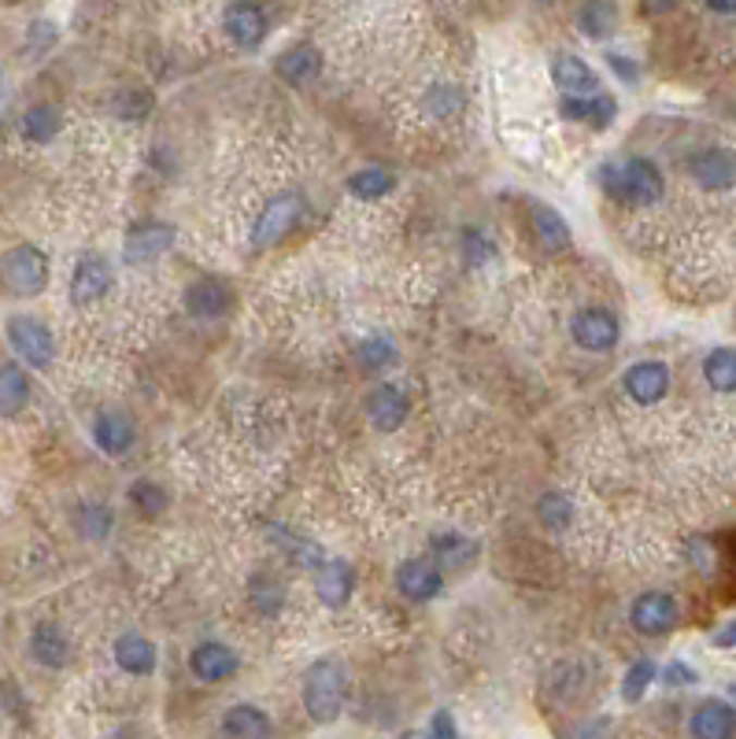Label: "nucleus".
<instances>
[{
  "label": "nucleus",
  "instance_id": "nucleus-2",
  "mask_svg": "<svg viewBox=\"0 0 736 739\" xmlns=\"http://www.w3.org/2000/svg\"><path fill=\"white\" fill-rule=\"evenodd\" d=\"M304 710L311 714V722H333L344 706V695H348V680H344V669L333 658L315 662L311 669L304 673Z\"/></svg>",
  "mask_w": 736,
  "mask_h": 739
},
{
  "label": "nucleus",
  "instance_id": "nucleus-20",
  "mask_svg": "<svg viewBox=\"0 0 736 739\" xmlns=\"http://www.w3.org/2000/svg\"><path fill=\"white\" fill-rule=\"evenodd\" d=\"M93 436H97V447L108 455H123L130 444H134V426H130L126 415H100L97 426H93Z\"/></svg>",
  "mask_w": 736,
  "mask_h": 739
},
{
  "label": "nucleus",
  "instance_id": "nucleus-22",
  "mask_svg": "<svg viewBox=\"0 0 736 739\" xmlns=\"http://www.w3.org/2000/svg\"><path fill=\"white\" fill-rule=\"evenodd\" d=\"M30 404V378L19 367H0V418H15Z\"/></svg>",
  "mask_w": 736,
  "mask_h": 739
},
{
  "label": "nucleus",
  "instance_id": "nucleus-26",
  "mask_svg": "<svg viewBox=\"0 0 736 739\" xmlns=\"http://www.w3.org/2000/svg\"><path fill=\"white\" fill-rule=\"evenodd\" d=\"M533 230H537V241L548 251H563L566 245H571V226L563 222V214L544 208V204H537L533 208Z\"/></svg>",
  "mask_w": 736,
  "mask_h": 739
},
{
  "label": "nucleus",
  "instance_id": "nucleus-27",
  "mask_svg": "<svg viewBox=\"0 0 736 739\" xmlns=\"http://www.w3.org/2000/svg\"><path fill=\"white\" fill-rule=\"evenodd\" d=\"M278 74H282L285 82H293V86H300L311 74H319V52H315L311 45H296V49H289L282 60H278Z\"/></svg>",
  "mask_w": 736,
  "mask_h": 739
},
{
  "label": "nucleus",
  "instance_id": "nucleus-4",
  "mask_svg": "<svg viewBox=\"0 0 736 739\" xmlns=\"http://www.w3.org/2000/svg\"><path fill=\"white\" fill-rule=\"evenodd\" d=\"M300 211H304V204L296 193H282V196H274V200H267V208L259 211V219H256V230H252V248L278 245V241L296 226Z\"/></svg>",
  "mask_w": 736,
  "mask_h": 739
},
{
  "label": "nucleus",
  "instance_id": "nucleus-8",
  "mask_svg": "<svg viewBox=\"0 0 736 739\" xmlns=\"http://www.w3.org/2000/svg\"><path fill=\"white\" fill-rule=\"evenodd\" d=\"M222 23H226L230 41L241 45V49H256L267 37V12L259 4H252V0H234Z\"/></svg>",
  "mask_w": 736,
  "mask_h": 739
},
{
  "label": "nucleus",
  "instance_id": "nucleus-40",
  "mask_svg": "<svg viewBox=\"0 0 736 739\" xmlns=\"http://www.w3.org/2000/svg\"><path fill=\"white\" fill-rule=\"evenodd\" d=\"M252 592H256V603L263 606L267 614H274L278 611V584H270V581H256V588H252Z\"/></svg>",
  "mask_w": 736,
  "mask_h": 739
},
{
  "label": "nucleus",
  "instance_id": "nucleus-11",
  "mask_svg": "<svg viewBox=\"0 0 736 739\" xmlns=\"http://www.w3.org/2000/svg\"><path fill=\"white\" fill-rule=\"evenodd\" d=\"M559 111H563V119H571V123L608 126L618 104H614V97H608V93H566Z\"/></svg>",
  "mask_w": 736,
  "mask_h": 739
},
{
  "label": "nucleus",
  "instance_id": "nucleus-10",
  "mask_svg": "<svg viewBox=\"0 0 736 739\" xmlns=\"http://www.w3.org/2000/svg\"><path fill=\"white\" fill-rule=\"evenodd\" d=\"M171 245H174V226H167V222H145V226H137L126 237L123 259L126 263H148V259L163 256Z\"/></svg>",
  "mask_w": 736,
  "mask_h": 739
},
{
  "label": "nucleus",
  "instance_id": "nucleus-43",
  "mask_svg": "<svg viewBox=\"0 0 736 739\" xmlns=\"http://www.w3.org/2000/svg\"><path fill=\"white\" fill-rule=\"evenodd\" d=\"M433 736H455V725H452V717L449 714H437L433 717V728H430Z\"/></svg>",
  "mask_w": 736,
  "mask_h": 739
},
{
  "label": "nucleus",
  "instance_id": "nucleus-5",
  "mask_svg": "<svg viewBox=\"0 0 736 739\" xmlns=\"http://www.w3.org/2000/svg\"><path fill=\"white\" fill-rule=\"evenodd\" d=\"M8 341L19 352V359H26L37 370L52 362V333L37 318H8Z\"/></svg>",
  "mask_w": 736,
  "mask_h": 739
},
{
  "label": "nucleus",
  "instance_id": "nucleus-21",
  "mask_svg": "<svg viewBox=\"0 0 736 739\" xmlns=\"http://www.w3.org/2000/svg\"><path fill=\"white\" fill-rule=\"evenodd\" d=\"M315 588H319V599L326 606H344L352 595V588H356V577H352V566L344 563H326L319 569V581H315Z\"/></svg>",
  "mask_w": 736,
  "mask_h": 739
},
{
  "label": "nucleus",
  "instance_id": "nucleus-15",
  "mask_svg": "<svg viewBox=\"0 0 736 739\" xmlns=\"http://www.w3.org/2000/svg\"><path fill=\"white\" fill-rule=\"evenodd\" d=\"M367 415L381 433H393V429L404 426L407 418V396L396 385H381L367 404Z\"/></svg>",
  "mask_w": 736,
  "mask_h": 739
},
{
  "label": "nucleus",
  "instance_id": "nucleus-7",
  "mask_svg": "<svg viewBox=\"0 0 736 739\" xmlns=\"http://www.w3.org/2000/svg\"><path fill=\"white\" fill-rule=\"evenodd\" d=\"M629 621H633V629L645 636H663L677 625V603L666 592H648L633 603Z\"/></svg>",
  "mask_w": 736,
  "mask_h": 739
},
{
  "label": "nucleus",
  "instance_id": "nucleus-39",
  "mask_svg": "<svg viewBox=\"0 0 736 739\" xmlns=\"http://www.w3.org/2000/svg\"><path fill=\"white\" fill-rule=\"evenodd\" d=\"M696 669L692 666H685V662H670L666 666V685H674V688H688V685H696Z\"/></svg>",
  "mask_w": 736,
  "mask_h": 739
},
{
  "label": "nucleus",
  "instance_id": "nucleus-31",
  "mask_svg": "<svg viewBox=\"0 0 736 739\" xmlns=\"http://www.w3.org/2000/svg\"><path fill=\"white\" fill-rule=\"evenodd\" d=\"M23 134L30 137V141H37V145L52 141V137L60 134V111L49 108V104L30 108V111H26V119H23Z\"/></svg>",
  "mask_w": 736,
  "mask_h": 739
},
{
  "label": "nucleus",
  "instance_id": "nucleus-41",
  "mask_svg": "<svg viewBox=\"0 0 736 739\" xmlns=\"http://www.w3.org/2000/svg\"><path fill=\"white\" fill-rule=\"evenodd\" d=\"M711 640H714V648H736V621L722 625V629L714 632Z\"/></svg>",
  "mask_w": 736,
  "mask_h": 739
},
{
  "label": "nucleus",
  "instance_id": "nucleus-29",
  "mask_svg": "<svg viewBox=\"0 0 736 739\" xmlns=\"http://www.w3.org/2000/svg\"><path fill=\"white\" fill-rule=\"evenodd\" d=\"M222 732L226 736H270V722L263 710H256V706H234V710H226V717H222Z\"/></svg>",
  "mask_w": 736,
  "mask_h": 739
},
{
  "label": "nucleus",
  "instance_id": "nucleus-18",
  "mask_svg": "<svg viewBox=\"0 0 736 739\" xmlns=\"http://www.w3.org/2000/svg\"><path fill=\"white\" fill-rule=\"evenodd\" d=\"M736 732V710L729 703H719V699H711V703H703L700 710L692 714V736L700 739H725Z\"/></svg>",
  "mask_w": 736,
  "mask_h": 739
},
{
  "label": "nucleus",
  "instance_id": "nucleus-13",
  "mask_svg": "<svg viewBox=\"0 0 736 739\" xmlns=\"http://www.w3.org/2000/svg\"><path fill=\"white\" fill-rule=\"evenodd\" d=\"M626 392L637 404H659L670 389V370L663 362H637V367L626 370Z\"/></svg>",
  "mask_w": 736,
  "mask_h": 739
},
{
  "label": "nucleus",
  "instance_id": "nucleus-44",
  "mask_svg": "<svg viewBox=\"0 0 736 739\" xmlns=\"http://www.w3.org/2000/svg\"><path fill=\"white\" fill-rule=\"evenodd\" d=\"M608 63H611V67L618 71V74H622V78H626V82H633V78H637V71L629 67V60H626V56H611Z\"/></svg>",
  "mask_w": 736,
  "mask_h": 739
},
{
  "label": "nucleus",
  "instance_id": "nucleus-45",
  "mask_svg": "<svg viewBox=\"0 0 736 739\" xmlns=\"http://www.w3.org/2000/svg\"><path fill=\"white\" fill-rule=\"evenodd\" d=\"M707 8L719 15H733L736 12V0H707Z\"/></svg>",
  "mask_w": 736,
  "mask_h": 739
},
{
  "label": "nucleus",
  "instance_id": "nucleus-33",
  "mask_svg": "<svg viewBox=\"0 0 736 739\" xmlns=\"http://www.w3.org/2000/svg\"><path fill=\"white\" fill-rule=\"evenodd\" d=\"M359 359L367 370H385V367H393L396 348H393V341H385V336H370V341H363Z\"/></svg>",
  "mask_w": 736,
  "mask_h": 739
},
{
  "label": "nucleus",
  "instance_id": "nucleus-46",
  "mask_svg": "<svg viewBox=\"0 0 736 739\" xmlns=\"http://www.w3.org/2000/svg\"><path fill=\"white\" fill-rule=\"evenodd\" d=\"M729 695H733V699H736V685H733V688H729Z\"/></svg>",
  "mask_w": 736,
  "mask_h": 739
},
{
  "label": "nucleus",
  "instance_id": "nucleus-24",
  "mask_svg": "<svg viewBox=\"0 0 736 739\" xmlns=\"http://www.w3.org/2000/svg\"><path fill=\"white\" fill-rule=\"evenodd\" d=\"M115 662L126 673H137V677H145V673L156 669V648L145 640V636L130 632V636H123V640L115 643Z\"/></svg>",
  "mask_w": 736,
  "mask_h": 739
},
{
  "label": "nucleus",
  "instance_id": "nucleus-3",
  "mask_svg": "<svg viewBox=\"0 0 736 739\" xmlns=\"http://www.w3.org/2000/svg\"><path fill=\"white\" fill-rule=\"evenodd\" d=\"M0 285L12 296H37L49 285V256L34 245H19L0 259Z\"/></svg>",
  "mask_w": 736,
  "mask_h": 739
},
{
  "label": "nucleus",
  "instance_id": "nucleus-38",
  "mask_svg": "<svg viewBox=\"0 0 736 739\" xmlns=\"http://www.w3.org/2000/svg\"><path fill=\"white\" fill-rule=\"evenodd\" d=\"M82 526H86L89 537H105L111 529V510H105L100 503H86V510H82Z\"/></svg>",
  "mask_w": 736,
  "mask_h": 739
},
{
  "label": "nucleus",
  "instance_id": "nucleus-35",
  "mask_svg": "<svg viewBox=\"0 0 736 739\" xmlns=\"http://www.w3.org/2000/svg\"><path fill=\"white\" fill-rule=\"evenodd\" d=\"M571 518H574V510L563 495H544V500H540V521H544L548 529H566Z\"/></svg>",
  "mask_w": 736,
  "mask_h": 739
},
{
  "label": "nucleus",
  "instance_id": "nucleus-32",
  "mask_svg": "<svg viewBox=\"0 0 736 739\" xmlns=\"http://www.w3.org/2000/svg\"><path fill=\"white\" fill-rule=\"evenodd\" d=\"M430 551H433V558L437 563H444V566H459L463 558H474V547L470 540H463V537H455V532H444V537H437L433 544H430Z\"/></svg>",
  "mask_w": 736,
  "mask_h": 739
},
{
  "label": "nucleus",
  "instance_id": "nucleus-42",
  "mask_svg": "<svg viewBox=\"0 0 736 739\" xmlns=\"http://www.w3.org/2000/svg\"><path fill=\"white\" fill-rule=\"evenodd\" d=\"M640 4H645L648 15H666V12H674L682 0H640Z\"/></svg>",
  "mask_w": 736,
  "mask_h": 739
},
{
  "label": "nucleus",
  "instance_id": "nucleus-36",
  "mask_svg": "<svg viewBox=\"0 0 736 739\" xmlns=\"http://www.w3.org/2000/svg\"><path fill=\"white\" fill-rule=\"evenodd\" d=\"M130 500H134L145 514H160L167 507V492L160 489V484H152V481L134 484V489H130Z\"/></svg>",
  "mask_w": 736,
  "mask_h": 739
},
{
  "label": "nucleus",
  "instance_id": "nucleus-14",
  "mask_svg": "<svg viewBox=\"0 0 736 739\" xmlns=\"http://www.w3.org/2000/svg\"><path fill=\"white\" fill-rule=\"evenodd\" d=\"M552 82L563 93H596V89H600V82H596V71L581 60V56H574V52H559L555 60H552Z\"/></svg>",
  "mask_w": 736,
  "mask_h": 739
},
{
  "label": "nucleus",
  "instance_id": "nucleus-25",
  "mask_svg": "<svg viewBox=\"0 0 736 739\" xmlns=\"http://www.w3.org/2000/svg\"><path fill=\"white\" fill-rule=\"evenodd\" d=\"M614 23H618V8H614V0H585L581 12H577V26H581V34L589 37H608L614 30Z\"/></svg>",
  "mask_w": 736,
  "mask_h": 739
},
{
  "label": "nucleus",
  "instance_id": "nucleus-16",
  "mask_svg": "<svg viewBox=\"0 0 736 739\" xmlns=\"http://www.w3.org/2000/svg\"><path fill=\"white\" fill-rule=\"evenodd\" d=\"M185 307L197 318H219L230 307V288L216 282V278H200L197 285L185 288Z\"/></svg>",
  "mask_w": 736,
  "mask_h": 739
},
{
  "label": "nucleus",
  "instance_id": "nucleus-37",
  "mask_svg": "<svg viewBox=\"0 0 736 739\" xmlns=\"http://www.w3.org/2000/svg\"><path fill=\"white\" fill-rule=\"evenodd\" d=\"M463 251H467V263L470 267H481L492 256V245L486 241V233L467 230V233H463Z\"/></svg>",
  "mask_w": 736,
  "mask_h": 739
},
{
  "label": "nucleus",
  "instance_id": "nucleus-1",
  "mask_svg": "<svg viewBox=\"0 0 736 739\" xmlns=\"http://www.w3.org/2000/svg\"><path fill=\"white\" fill-rule=\"evenodd\" d=\"M603 189H608L614 200L622 204H637V208H648L663 196V174L651 159H629V163L618 167H603Z\"/></svg>",
  "mask_w": 736,
  "mask_h": 739
},
{
  "label": "nucleus",
  "instance_id": "nucleus-6",
  "mask_svg": "<svg viewBox=\"0 0 736 739\" xmlns=\"http://www.w3.org/2000/svg\"><path fill=\"white\" fill-rule=\"evenodd\" d=\"M574 341L581 344L585 352H608L618 344V318L603 307H585V311L574 315Z\"/></svg>",
  "mask_w": 736,
  "mask_h": 739
},
{
  "label": "nucleus",
  "instance_id": "nucleus-34",
  "mask_svg": "<svg viewBox=\"0 0 736 739\" xmlns=\"http://www.w3.org/2000/svg\"><path fill=\"white\" fill-rule=\"evenodd\" d=\"M651 680H655V662H648V658L637 662V666L626 673V680H622V699H626V703H637V699L648 691Z\"/></svg>",
  "mask_w": 736,
  "mask_h": 739
},
{
  "label": "nucleus",
  "instance_id": "nucleus-23",
  "mask_svg": "<svg viewBox=\"0 0 736 739\" xmlns=\"http://www.w3.org/2000/svg\"><path fill=\"white\" fill-rule=\"evenodd\" d=\"M30 654L41 666H52V669H60V666H68V636H63L56 625H37L34 636H30Z\"/></svg>",
  "mask_w": 736,
  "mask_h": 739
},
{
  "label": "nucleus",
  "instance_id": "nucleus-9",
  "mask_svg": "<svg viewBox=\"0 0 736 739\" xmlns=\"http://www.w3.org/2000/svg\"><path fill=\"white\" fill-rule=\"evenodd\" d=\"M688 174L703 185V189H729L736 182V156L729 148H703L688 159Z\"/></svg>",
  "mask_w": 736,
  "mask_h": 739
},
{
  "label": "nucleus",
  "instance_id": "nucleus-28",
  "mask_svg": "<svg viewBox=\"0 0 736 739\" xmlns=\"http://www.w3.org/2000/svg\"><path fill=\"white\" fill-rule=\"evenodd\" d=\"M703 378L714 392H736V352L719 348L707 355L703 362Z\"/></svg>",
  "mask_w": 736,
  "mask_h": 739
},
{
  "label": "nucleus",
  "instance_id": "nucleus-30",
  "mask_svg": "<svg viewBox=\"0 0 736 739\" xmlns=\"http://www.w3.org/2000/svg\"><path fill=\"white\" fill-rule=\"evenodd\" d=\"M393 174L378 171V167H367V171H356L348 177V193L359 196V200H378V196L393 193Z\"/></svg>",
  "mask_w": 736,
  "mask_h": 739
},
{
  "label": "nucleus",
  "instance_id": "nucleus-17",
  "mask_svg": "<svg viewBox=\"0 0 736 739\" xmlns=\"http://www.w3.org/2000/svg\"><path fill=\"white\" fill-rule=\"evenodd\" d=\"M396 584L407 599H418V603H422V599H433L441 592V574H437L430 563H422V558H412V563H404L396 569Z\"/></svg>",
  "mask_w": 736,
  "mask_h": 739
},
{
  "label": "nucleus",
  "instance_id": "nucleus-19",
  "mask_svg": "<svg viewBox=\"0 0 736 739\" xmlns=\"http://www.w3.org/2000/svg\"><path fill=\"white\" fill-rule=\"evenodd\" d=\"M234 669H237V654L222 648V643H200V648L193 651V673H197L200 680H208V685L226 680Z\"/></svg>",
  "mask_w": 736,
  "mask_h": 739
},
{
  "label": "nucleus",
  "instance_id": "nucleus-12",
  "mask_svg": "<svg viewBox=\"0 0 736 739\" xmlns=\"http://www.w3.org/2000/svg\"><path fill=\"white\" fill-rule=\"evenodd\" d=\"M111 288V270L108 263H100L97 256H86L78 259V267H74V278H71V299L82 307L97 304L100 296H105Z\"/></svg>",
  "mask_w": 736,
  "mask_h": 739
}]
</instances>
